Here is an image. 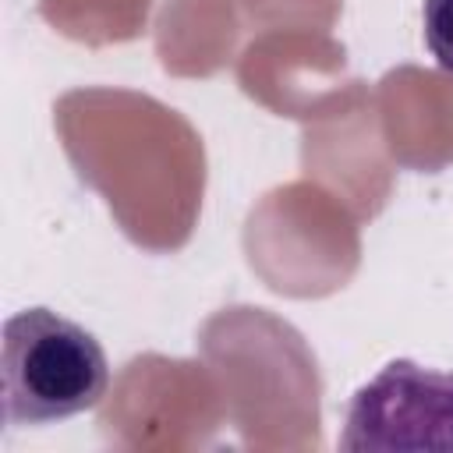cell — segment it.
Returning a JSON list of instances; mask_svg holds the SVG:
<instances>
[{
	"mask_svg": "<svg viewBox=\"0 0 453 453\" xmlns=\"http://www.w3.org/2000/svg\"><path fill=\"white\" fill-rule=\"evenodd\" d=\"M0 379L7 425H46L96 407L110 365L85 326L50 308H25L4 322Z\"/></svg>",
	"mask_w": 453,
	"mask_h": 453,
	"instance_id": "cell-1",
	"label": "cell"
},
{
	"mask_svg": "<svg viewBox=\"0 0 453 453\" xmlns=\"http://www.w3.org/2000/svg\"><path fill=\"white\" fill-rule=\"evenodd\" d=\"M340 449L453 453V372L407 357L379 368L347 403Z\"/></svg>",
	"mask_w": 453,
	"mask_h": 453,
	"instance_id": "cell-2",
	"label": "cell"
},
{
	"mask_svg": "<svg viewBox=\"0 0 453 453\" xmlns=\"http://www.w3.org/2000/svg\"><path fill=\"white\" fill-rule=\"evenodd\" d=\"M421 25H425L428 53L442 71L453 74V0H425Z\"/></svg>",
	"mask_w": 453,
	"mask_h": 453,
	"instance_id": "cell-3",
	"label": "cell"
}]
</instances>
